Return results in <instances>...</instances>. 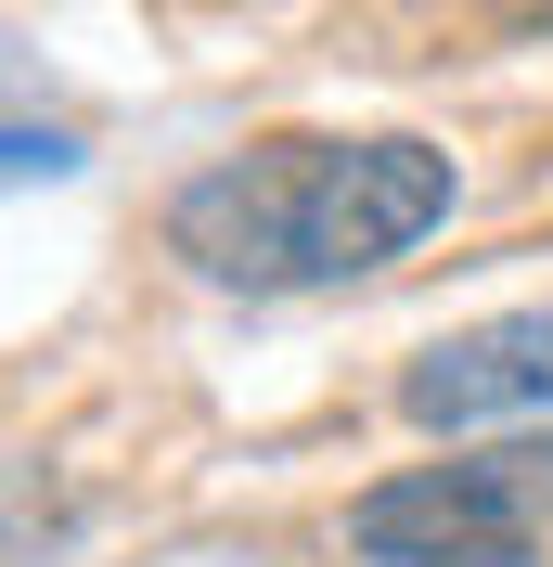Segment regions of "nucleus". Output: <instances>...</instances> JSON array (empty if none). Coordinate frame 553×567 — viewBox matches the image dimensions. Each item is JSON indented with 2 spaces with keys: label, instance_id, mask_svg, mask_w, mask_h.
Here are the masks:
<instances>
[{
  "label": "nucleus",
  "instance_id": "obj_5",
  "mask_svg": "<svg viewBox=\"0 0 553 567\" xmlns=\"http://www.w3.org/2000/svg\"><path fill=\"white\" fill-rule=\"evenodd\" d=\"M65 168H77V155L52 130H0V181H65Z\"/></svg>",
  "mask_w": 553,
  "mask_h": 567
},
{
  "label": "nucleus",
  "instance_id": "obj_3",
  "mask_svg": "<svg viewBox=\"0 0 553 567\" xmlns=\"http://www.w3.org/2000/svg\"><path fill=\"white\" fill-rule=\"evenodd\" d=\"M399 413L425 439H489V425H553V297L502 322H463L399 374Z\"/></svg>",
  "mask_w": 553,
  "mask_h": 567
},
{
  "label": "nucleus",
  "instance_id": "obj_6",
  "mask_svg": "<svg viewBox=\"0 0 553 567\" xmlns=\"http://www.w3.org/2000/svg\"><path fill=\"white\" fill-rule=\"evenodd\" d=\"M361 567H528V555H361Z\"/></svg>",
  "mask_w": 553,
  "mask_h": 567
},
{
  "label": "nucleus",
  "instance_id": "obj_1",
  "mask_svg": "<svg viewBox=\"0 0 553 567\" xmlns=\"http://www.w3.org/2000/svg\"><path fill=\"white\" fill-rule=\"evenodd\" d=\"M450 207L463 168L425 130H271L168 194V258L232 297H322L413 258Z\"/></svg>",
  "mask_w": 553,
  "mask_h": 567
},
{
  "label": "nucleus",
  "instance_id": "obj_4",
  "mask_svg": "<svg viewBox=\"0 0 553 567\" xmlns=\"http://www.w3.org/2000/svg\"><path fill=\"white\" fill-rule=\"evenodd\" d=\"M52 542H65V477L0 452V567H52Z\"/></svg>",
  "mask_w": 553,
  "mask_h": 567
},
{
  "label": "nucleus",
  "instance_id": "obj_2",
  "mask_svg": "<svg viewBox=\"0 0 553 567\" xmlns=\"http://www.w3.org/2000/svg\"><path fill=\"white\" fill-rule=\"evenodd\" d=\"M541 529H553V439L450 452V464H413V477L347 503L361 555H528Z\"/></svg>",
  "mask_w": 553,
  "mask_h": 567
}]
</instances>
